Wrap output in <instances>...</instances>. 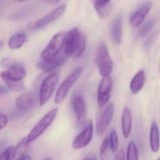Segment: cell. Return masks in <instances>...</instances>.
<instances>
[{"label": "cell", "mask_w": 160, "mask_h": 160, "mask_svg": "<svg viewBox=\"0 0 160 160\" xmlns=\"http://www.w3.org/2000/svg\"><path fill=\"white\" fill-rule=\"evenodd\" d=\"M85 45L86 39L84 35L78 28H73L66 36L64 52L68 57L79 58L84 52Z\"/></svg>", "instance_id": "6da1fadb"}, {"label": "cell", "mask_w": 160, "mask_h": 160, "mask_svg": "<svg viewBox=\"0 0 160 160\" xmlns=\"http://www.w3.org/2000/svg\"><path fill=\"white\" fill-rule=\"evenodd\" d=\"M66 7V5L65 4L60 5L54 10L42 18L30 22L27 24V29L31 31H36L48 26L63 16L65 11Z\"/></svg>", "instance_id": "7a4b0ae2"}, {"label": "cell", "mask_w": 160, "mask_h": 160, "mask_svg": "<svg viewBox=\"0 0 160 160\" xmlns=\"http://www.w3.org/2000/svg\"><path fill=\"white\" fill-rule=\"evenodd\" d=\"M96 60L101 76L103 77L110 76L113 68V63L109 55L107 46L104 43H101L99 45Z\"/></svg>", "instance_id": "3957f363"}, {"label": "cell", "mask_w": 160, "mask_h": 160, "mask_svg": "<svg viewBox=\"0 0 160 160\" xmlns=\"http://www.w3.org/2000/svg\"><path fill=\"white\" fill-rule=\"evenodd\" d=\"M58 111V108H54L46 114L34 127L27 136L29 143L38 138L49 128L55 118Z\"/></svg>", "instance_id": "277c9868"}, {"label": "cell", "mask_w": 160, "mask_h": 160, "mask_svg": "<svg viewBox=\"0 0 160 160\" xmlns=\"http://www.w3.org/2000/svg\"><path fill=\"white\" fill-rule=\"evenodd\" d=\"M59 77L56 73L47 76L42 81L39 91V103L43 105L49 101L58 83Z\"/></svg>", "instance_id": "5b68a950"}, {"label": "cell", "mask_w": 160, "mask_h": 160, "mask_svg": "<svg viewBox=\"0 0 160 160\" xmlns=\"http://www.w3.org/2000/svg\"><path fill=\"white\" fill-rule=\"evenodd\" d=\"M66 34L59 32L55 34L41 53L42 59H49L57 55L65 46Z\"/></svg>", "instance_id": "8992f818"}, {"label": "cell", "mask_w": 160, "mask_h": 160, "mask_svg": "<svg viewBox=\"0 0 160 160\" xmlns=\"http://www.w3.org/2000/svg\"><path fill=\"white\" fill-rule=\"evenodd\" d=\"M82 70L81 67L78 68L62 82L55 94V103H60L64 100L70 89L80 78Z\"/></svg>", "instance_id": "52a82bcc"}, {"label": "cell", "mask_w": 160, "mask_h": 160, "mask_svg": "<svg viewBox=\"0 0 160 160\" xmlns=\"http://www.w3.org/2000/svg\"><path fill=\"white\" fill-rule=\"evenodd\" d=\"M68 56L65 52H60L54 57L49 59H42L38 62V68L44 72H51L62 66L67 60Z\"/></svg>", "instance_id": "ba28073f"}, {"label": "cell", "mask_w": 160, "mask_h": 160, "mask_svg": "<svg viewBox=\"0 0 160 160\" xmlns=\"http://www.w3.org/2000/svg\"><path fill=\"white\" fill-rule=\"evenodd\" d=\"M113 80L110 76L103 77L101 80L98 91L97 102L100 108L104 107L110 100Z\"/></svg>", "instance_id": "9c48e42d"}, {"label": "cell", "mask_w": 160, "mask_h": 160, "mask_svg": "<svg viewBox=\"0 0 160 160\" xmlns=\"http://www.w3.org/2000/svg\"><path fill=\"white\" fill-rule=\"evenodd\" d=\"M114 105L110 102L101 112L96 122V129L98 134H103L111 124L113 117Z\"/></svg>", "instance_id": "30bf717a"}, {"label": "cell", "mask_w": 160, "mask_h": 160, "mask_svg": "<svg viewBox=\"0 0 160 160\" xmlns=\"http://www.w3.org/2000/svg\"><path fill=\"white\" fill-rule=\"evenodd\" d=\"M93 134V124L88 122L85 128L75 137L72 143V148L80 149L87 146L92 140Z\"/></svg>", "instance_id": "8fae6325"}, {"label": "cell", "mask_w": 160, "mask_h": 160, "mask_svg": "<svg viewBox=\"0 0 160 160\" xmlns=\"http://www.w3.org/2000/svg\"><path fill=\"white\" fill-rule=\"evenodd\" d=\"M152 4V2L151 0H147L138 8L135 12L132 13L129 21L132 26L138 27L142 24L149 13Z\"/></svg>", "instance_id": "7c38bea8"}, {"label": "cell", "mask_w": 160, "mask_h": 160, "mask_svg": "<svg viewBox=\"0 0 160 160\" xmlns=\"http://www.w3.org/2000/svg\"><path fill=\"white\" fill-rule=\"evenodd\" d=\"M122 17L121 15L116 16L113 20L110 27V35L113 42L119 45L122 38Z\"/></svg>", "instance_id": "4fadbf2b"}, {"label": "cell", "mask_w": 160, "mask_h": 160, "mask_svg": "<svg viewBox=\"0 0 160 160\" xmlns=\"http://www.w3.org/2000/svg\"><path fill=\"white\" fill-rule=\"evenodd\" d=\"M5 72L11 78L18 81H22L26 75L25 68L21 64L15 62L8 68V70Z\"/></svg>", "instance_id": "5bb4252c"}, {"label": "cell", "mask_w": 160, "mask_h": 160, "mask_svg": "<svg viewBox=\"0 0 160 160\" xmlns=\"http://www.w3.org/2000/svg\"><path fill=\"white\" fill-rule=\"evenodd\" d=\"M73 107L77 121L79 123H82L85 119L86 114V105L83 97L78 96L74 98Z\"/></svg>", "instance_id": "9a60e30c"}, {"label": "cell", "mask_w": 160, "mask_h": 160, "mask_svg": "<svg viewBox=\"0 0 160 160\" xmlns=\"http://www.w3.org/2000/svg\"><path fill=\"white\" fill-rule=\"evenodd\" d=\"M122 132L125 138H128L130 135L131 132L132 120L130 110L128 107H125L123 110L122 120Z\"/></svg>", "instance_id": "2e32d148"}, {"label": "cell", "mask_w": 160, "mask_h": 160, "mask_svg": "<svg viewBox=\"0 0 160 160\" xmlns=\"http://www.w3.org/2000/svg\"><path fill=\"white\" fill-rule=\"evenodd\" d=\"M29 144L27 136L23 138L13 150L10 160H18L27 155L29 149Z\"/></svg>", "instance_id": "e0dca14e"}, {"label": "cell", "mask_w": 160, "mask_h": 160, "mask_svg": "<svg viewBox=\"0 0 160 160\" xmlns=\"http://www.w3.org/2000/svg\"><path fill=\"white\" fill-rule=\"evenodd\" d=\"M146 76L144 71L141 70L134 76L130 83V88L133 94H137L141 91L144 85Z\"/></svg>", "instance_id": "ac0fdd59"}, {"label": "cell", "mask_w": 160, "mask_h": 160, "mask_svg": "<svg viewBox=\"0 0 160 160\" xmlns=\"http://www.w3.org/2000/svg\"><path fill=\"white\" fill-rule=\"evenodd\" d=\"M150 145L151 150L157 153L159 149V131L157 123L153 122L151 126L150 132Z\"/></svg>", "instance_id": "d6986e66"}, {"label": "cell", "mask_w": 160, "mask_h": 160, "mask_svg": "<svg viewBox=\"0 0 160 160\" xmlns=\"http://www.w3.org/2000/svg\"><path fill=\"white\" fill-rule=\"evenodd\" d=\"M34 104V99L29 94H23L17 98L16 101V107L20 111H26L31 109Z\"/></svg>", "instance_id": "ffe728a7"}, {"label": "cell", "mask_w": 160, "mask_h": 160, "mask_svg": "<svg viewBox=\"0 0 160 160\" xmlns=\"http://www.w3.org/2000/svg\"><path fill=\"white\" fill-rule=\"evenodd\" d=\"M111 0H93L95 8L98 14L101 18L108 16L111 11Z\"/></svg>", "instance_id": "44dd1931"}, {"label": "cell", "mask_w": 160, "mask_h": 160, "mask_svg": "<svg viewBox=\"0 0 160 160\" xmlns=\"http://www.w3.org/2000/svg\"><path fill=\"white\" fill-rule=\"evenodd\" d=\"M0 76L8 86L12 90L16 92H19L22 91L24 88V85L22 81H18L11 78L6 75L5 71L1 72Z\"/></svg>", "instance_id": "7402d4cb"}, {"label": "cell", "mask_w": 160, "mask_h": 160, "mask_svg": "<svg viewBox=\"0 0 160 160\" xmlns=\"http://www.w3.org/2000/svg\"><path fill=\"white\" fill-rule=\"evenodd\" d=\"M26 40V36L23 33L15 34L10 38L8 41V46L12 49L20 48Z\"/></svg>", "instance_id": "603a6c76"}, {"label": "cell", "mask_w": 160, "mask_h": 160, "mask_svg": "<svg viewBox=\"0 0 160 160\" xmlns=\"http://www.w3.org/2000/svg\"><path fill=\"white\" fill-rule=\"evenodd\" d=\"M127 160H139V153L136 145L131 142L128 146L126 155Z\"/></svg>", "instance_id": "cb8c5ba5"}, {"label": "cell", "mask_w": 160, "mask_h": 160, "mask_svg": "<svg viewBox=\"0 0 160 160\" xmlns=\"http://www.w3.org/2000/svg\"><path fill=\"white\" fill-rule=\"evenodd\" d=\"M109 142L110 147L112 152L113 153H116L119 147V141L117 132L115 129H113L111 132L109 138Z\"/></svg>", "instance_id": "d4e9b609"}, {"label": "cell", "mask_w": 160, "mask_h": 160, "mask_svg": "<svg viewBox=\"0 0 160 160\" xmlns=\"http://www.w3.org/2000/svg\"><path fill=\"white\" fill-rule=\"evenodd\" d=\"M156 20L154 19H151L147 22L141 28L139 31V36L140 37H143L148 34L153 29L155 25Z\"/></svg>", "instance_id": "484cf974"}, {"label": "cell", "mask_w": 160, "mask_h": 160, "mask_svg": "<svg viewBox=\"0 0 160 160\" xmlns=\"http://www.w3.org/2000/svg\"><path fill=\"white\" fill-rule=\"evenodd\" d=\"M109 147H110L109 138L106 136L103 140L100 149V156L101 159L104 158Z\"/></svg>", "instance_id": "4316f807"}, {"label": "cell", "mask_w": 160, "mask_h": 160, "mask_svg": "<svg viewBox=\"0 0 160 160\" xmlns=\"http://www.w3.org/2000/svg\"><path fill=\"white\" fill-rule=\"evenodd\" d=\"M14 149V147L12 146L6 148L0 154V160H10Z\"/></svg>", "instance_id": "83f0119b"}, {"label": "cell", "mask_w": 160, "mask_h": 160, "mask_svg": "<svg viewBox=\"0 0 160 160\" xmlns=\"http://www.w3.org/2000/svg\"><path fill=\"white\" fill-rule=\"evenodd\" d=\"M8 121L7 117L4 114L0 113V130L5 127L7 124Z\"/></svg>", "instance_id": "f1b7e54d"}, {"label": "cell", "mask_w": 160, "mask_h": 160, "mask_svg": "<svg viewBox=\"0 0 160 160\" xmlns=\"http://www.w3.org/2000/svg\"><path fill=\"white\" fill-rule=\"evenodd\" d=\"M113 160H125V151L123 149L119 150Z\"/></svg>", "instance_id": "f546056e"}, {"label": "cell", "mask_w": 160, "mask_h": 160, "mask_svg": "<svg viewBox=\"0 0 160 160\" xmlns=\"http://www.w3.org/2000/svg\"><path fill=\"white\" fill-rule=\"evenodd\" d=\"M156 38V34H154L151 36L146 40V41L145 42L144 47H145L146 48H148V47H150V46L153 44V42H154V40H155Z\"/></svg>", "instance_id": "4dcf8cb0"}, {"label": "cell", "mask_w": 160, "mask_h": 160, "mask_svg": "<svg viewBox=\"0 0 160 160\" xmlns=\"http://www.w3.org/2000/svg\"><path fill=\"white\" fill-rule=\"evenodd\" d=\"M14 62L12 61V60H10L9 59H5L3 60V61L1 62V65L4 68H8Z\"/></svg>", "instance_id": "1f68e13d"}, {"label": "cell", "mask_w": 160, "mask_h": 160, "mask_svg": "<svg viewBox=\"0 0 160 160\" xmlns=\"http://www.w3.org/2000/svg\"><path fill=\"white\" fill-rule=\"evenodd\" d=\"M8 92V89L6 88L3 86L0 85V95L7 94Z\"/></svg>", "instance_id": "d6a6232c"}, {"label": "cell", "mask_w": 160, "mask_h": 160, "mask_svg": "<svg viewBox=\"0 0 160 160\" xmlns=\"http://www.w3.org/2000/svg\"><path fill=\"white\" fill-rule=\"evenodd\" d=\"M61 1V0H46L49 4L52 5L56 4Z\"/></svg>", "instance_id": "836d02e7"}, {"label": "cell", "mask_w": 160, "mask_h": 160, "mask_svg": "<svg viewBox=\"0 0 160 160\" xmlns=\"http://www.w3.org/2000/svg\"><path fill=\"white\" fill-rule=\"evenodd\" d=\"M18 160H31V158L29 155H27L22 158H20Z\"/></svg>", "instance_id": "e575fe53"}, {"label": "cell", "mask_w": 160, "mask_h": 160, "mask_svg": "<svg viewBox=\"0 0 160 160\" xmlns=\"http://www.w3.org/2000/svg\"><path fill=\"white\" fill-rule=\"evenodd\" d=\"M90 160H97V159L96 158L95 156H92V158H90Z\"/></svg>", "instance_id": "d590c367"}, {"label": "cell", "mask_w": 160, "mask_h": 160, "mask_svg": "<svg viewBox=\"0 0 160 160\" xmlns=\"http://www.w3.org/2000/svg\"><path fill=\"white\" fill-rule=\"evenodd\" d=\"M16 1H18V2H27V1H29V0H16Z\"/></svg>", "instance_id": "8d00e7d4"}, {"label": "cell", "mask_w": 160, "mask_h": 160, "mask_svg": "<svg viewBox=\"0 0 160 160\" xmlns=\"http://www.w3.org/2000/svg\"><path fill=\"white\" fill-rule=\"evenodd\" d=\"M3 45V42L2 40H0V48H2V46Z\"/></svg>", "instance_id": "74e56055"}, {"label": "cell", "mask_w": 160, "mask_h": 160, "mask_svg": "<svg viewBox=\"0 0 160 160\" xmlns=\"http://www.w3.org/2000/svg\"><path fill=\"white\" fill-rule=\"evenodd\" d=\"M82 160H90V158L86 157V158H85Z\"/></svg>", "instance_id": "f35d334b"}, {"label": "cell", "mask_w": 160, "mask_h": 160, "mask_svg": "<svg viewBox=\"0 0 160 160\" xmlns=\"http://www.w3.org/2000/svg\"><path fill=\"white\" fill-rule=\"evenodd\" d=\"M43 160H52L51 158H45V159Z\"/></svg>", "instance_id": "ab89813d"}, {"label": "cell", "mask_w": 160, "mask_h": 160, "mask_svg": "<svg viewBox=\"0 0 160 160\" xmlns=\"http://www.w3.org/2000/svg\"><path fill=\"white\" fill-rule=\"evenodd\" d=\"M157 160H160V159L159 158Z\"/></svg>", "instance_id": "60d3db41"}]
</instances>
